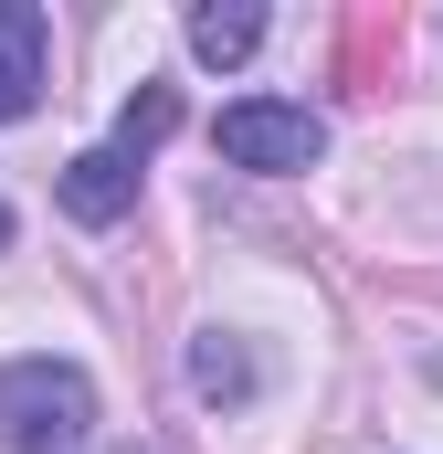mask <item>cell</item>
I'll return each instance as SVG.
<instances>
[{
    "label": "cell",
    "mask_w": 443,
    "mask_h": 454,
    "mask_svg": "<svg viewBox=\"0 0 443 454\" xmlns=\"http://www.w3.org/2000/svg\"><path fill=\"white\" fill-rule=\"evenodd\" d=\"M96 380L74 359H0V454H85Z\"/></svg>",
    "instance_id": "obj_1"
},
{
    "label": "cell",
    "mask_w": 443,
    "mask_h": 454,
    "mask_svg": "<svg viewBox=\"0 0 443 454\" xmlns=\"http://www.w3.org/2000/svg\"><path fill=\"white\" fill-rule=\"evenodd\" d=\"M222 159H232V169H264V180L317 169V159H328V116L285 106V96H243V106H222Z\"/></svg>",
    "instance_id": "obj_2"
},
{
    "label": "cell",
    "mask_w": 443,
    "mask_h": 454,
    "mask_svg": "<svg viewBox=\"0 0 443 454\" xmlns=\"http://www.w3.org/2000/svg\"><path fill=\"white\" fill-rule=\"evenodd\" d=\"M43 53H53V32H43V0H0V127L11 116L43 106Z\"/></svg>",
    "instance_id": "obj_3"
},
{
    "label": "cell",
    "mask_w": 443,
    "mask_h": 454,
    "mask_svg": "<svg viewBox=\"0 0 443 454\" xmlns=\"http://www.w3.org/2000/svg\"><path fill=\"white\" fill-rule=\"evenodd\" d=\"M53 191H64V212H74V223H127V212H137V159H116V148H85V159H64V180H53Z\"/></svg>",
    "instance_id": "obj_4"
},
{
    "label": "cell",
    "mask_w": 443,
    "mask_h": 454,
    "mask_svg": "<svg viewBox=\"0 0 443 454\" xmlns=\"http://www.w3.org/2000/svg\"><path fill=\"white\" fill-rule=\"evenodd\" d=\"M190 391H201L212 412H232V402L264 391V370H253V348L232 339V328H201V339H190Z\"/></svg>",
    "instance_id": "obj_5"
},
{
    "label": "cell",
    "mask_w": 443,
    "mask_h": 454,
    "mask_svg": "<svg viewBox=\"0 0 443 454\" xmlns=\"http://www.w3.org/2000/svg\"><path fill=\"white\" fill-rule=\"evenodd\" d=\"M253 43H264V11H253V0H201V11H190V53H201V64H243Z\"/></svg>",
    "instance_id": "obj_6"
},
{
    "label": "cell",
    "mask_w": 443,
    "mask_h": 454,
    "mask_svg": "<svg viewBox=\"0 0 443 454\" xmlns=\"http://www.w3.org/2000/svg\"><path fill=\"white\" fill-rule=\"evenodd\" d=\"M169 127H180V96H169V85H148V96H127V116H116V137H106V148L148 169V148H159Z\"/></svg>",
    "instance_id": "obj_7"
},
{
    "label": "cell",
    "mask_w": 443,
    "mask_h": 454,
    "mask_svg": "<svg viewBox=\"0 0 443 454\" xmlns=\"http://www.w3.org/2000/svg\"><path fill=\"white\" fill-rule=\"evenodd\" d=\"M0 254H11V201H0Z\"/></svg>",
    "instance_id": "obj_8"
}]
</instances>
